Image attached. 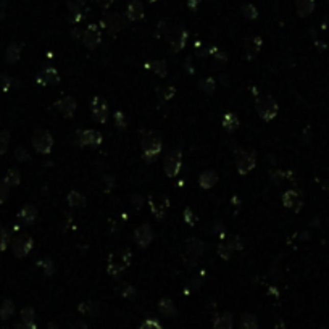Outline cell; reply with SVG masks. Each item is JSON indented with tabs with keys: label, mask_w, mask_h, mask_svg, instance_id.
<instances>
[{
	"label": "cell",
	"mask_w": 329,
	"mask_h": 329,
	"mask_svg": "<svg viewBox=\"0 0 329 329\" xmlns=\"http://www.w3.org/2000/svg\"><path fill=\"white\" fill-rule=\"evenodd\" d=\"M295 8L299 16L305 18L308 16L315 8V0H295Z\"/></svg>",
	"instance_id": "cb8c5ba5"
},
{
	"label": "cell",
	"mask_w": 329,
	"mask_h": 329,
	"mask_svg": "<svg viewBox=\"0 0 329 329\" xmlns=\"http://www.w3.org/2000/svg\"><path fill=\"white\" fill-rule=\"evenodd\" d=\"M132 260V253L129 249H121L116 250L115 253H111L108 256V265H107V273L110 276H116L123 273L126 268H129Z\"/></svg>",
	"instance_id": "6da1fadb"
},
{
	"label": "cell",
	"mask_w": 329,
	"mask_h": 329,
	"mask_svg": "<svg viewBox=\"0 0 329 329\" xmlns=\"http://www.w3.org/2000/svg\"><path fill=\"white\" fill-rule=\"evenodd\" d=\"M132 207H134L136 210L142 208V197L140 195H134V197H132Z\"/></svg>",
	"instance_id": "816d5d0a"
},
{
	"label": "cell",
	"mask_w": 329,
	"mask_h": 329,
	"mask_svg": "<svg viewBox=\"0 0 329 329\" xmlns=\"http://www.w3.org/2000/svg\"><path fill=\"white\" fill-rule=\"evenodd\" d=\"M82 42L87 49H97L102 42V33L97 25H89L87 29L82 33Z\"/></svg>",
	"instance_id": "30bf717a"
},
{
	"label": "cell",
	"mask_w": 329,
	"mask_h": 329,
	"mask_svg": "<svg viewBox=\"0 0 329 329\" xmlns=\"http://www.w3.org/2000/svg\"><path fill=\"white\" fill-rule=\"evenodd\" d=\"M19 54H21V49H19V45H16V44L10 45L8 50H7V60H8V63H16V61L19 60Z\"/></svg>",
	"instance_id": "1f68e13d"
},
{
	"label": "cell",
	"mask_w": 329,
	"mask_h": 329,
	"mask_svg": "<svg viewBox=\"0 0 329 329\" xmlns=\"http://www.w3.org/2000/svg\"><path fill=\"white\" fill-rule=\"evenodd\" d=\"M149 205H150V212L153 213V217L157 220L165 218L168 208H170V199L165 197V195H152L149 199Z\"/></svg>",
	"instance_id": "ba28073f"
},
{
	"label": "cell",
	"mask_w": 329,
	"mask_h": 329,
	"mask_svg": "<svg viewBox=\"0 0 329 329\" xmlns=\"http://www.w3.org/2000/svg\"><path fill=\"white\" fill-rule=\"evenodd\" d=\"M208 54H212L215 58H217V61H220V63H226V60H228V55H226L224 52H221L220 49H210L208 50Z\"/></svg>",
	"instance_id": "7bdbcfd3"
},
{
	"label": "cell",
	"mask_w": 329,
	"mask_h": 329,
	"mask_svg": "<svg viewBox=\"0 0 329 329\" xmlns=\"http://www.w3.org/2000/svg\"><path fill=\"white\" fill-rule=\"evenodd\" d=\"M161 149H163L161 139L157 134H153V132H149V134H146V136L142 137V140H140L142 155H144V158L149 160V161L155 160L160 155Z\"/></svg>",
	"instance_id": "3957f363"
},
{
	"label": "cell",
	"mask_w": 329,
	"mask_h": 329,
	"mask_svg": "<svg viewBox=\"0 0 329 329\" xmlns=\"http://www.w3.org/2000/svg\"><path fill=\"white\" fill-rule=\"evenodd\" d=\"M21 321H26V323H33V321H34V310H33L31 307L23 308V312H21Z\"/></svg>",
	"instance_id": "60d3db41"
},
{
	"label": "cell",
	"mask_w": 329,
	"mask_h": 329,
	"mask_svg": "<svg viewBox=\"0 0 329 329\" xmlns=\"http://www.w3.org/2000/svg\"><path fill=\"white\" fill-rule=\"evenodd\" d=\"M33 147L39 153H49L54 147V137L45 129H37L33 134Z\"/></svg>",
	"instance_id": "8992f818"
},
{
	"label": "cell",
	"mask_w": 329,
	"mask_h": 329,
	"mask_svg": "<svg viewBox=\"0 0 329 329\" xmlns=\"http://www.w3.org/2000/svg\"><path fill=\"white\" fill-rule=\"evenodd\" d=\"M78 310L81 312V313H84V315H89V316H96L99 312H100V305L99 303H96V302H82V303H79V307H78Z\"/></svg>",
	"instance_id": "83f0119b"
},
{
	"label": "cell",
	"mask_w": 329,
	"mask_h": 329,
	"mask_svg": "<svg viewBox=\"0 0 329 329\" xmlns=\"http://www.w3.org/2000/svg\"><path fill=\"white\" fill-rule=\"evenodd\" d=\"M115 123H116V126L120 129H125L128 126V121H126L125 115H123V111H116L115 113Z\"/></svg>",
	"instance_id": "ee69618b"
},
{
	"label": "cell",
	"mask_w": 329,
	"mask_h": 329,
	"mask_svg": "<svg viewBox=\"0 0 329 329\" xmlns=\"http://www.w3.org/2000/svg\"><path fill=\"white\" fill-rule=\"evenodd\" d=\"M147 2H150V4H153V2H157V0H147Z\"/></svg>",
	"instance_id": "91938a15"
},
{
	"label": "cell",
	"mask_w": 329,
	"mask_h": 329,
	"mask_svg": "<svg viewBox=\"0 0 329 329\" xmlns=\"http://www.w3.org/2000/svg\"><path fill=\"white\" fill-rule=\"evenodd\" d=\"M221 126L224 128V131H228V132H234L236 129H239L241 126V120L239 116L236 115V113H226V115L223 116L221 120Z\"/></svg>",
	"instance_id": "7402d4cb"
},
{
	"label": "cell",
	"mask_w": 329,
	"mask_h": 329,
	"mask_svg": "<svg viewBox=\"0 0 329 329\" xmlns=\"http://www.w3.org/2000/svg\"><path fill=\"white\" fill-rule=\"evenodd\" d=\"M96 4L100 7V8H110L111 7V4H113V0H96Z\"/></svg>",
	"instance_id": "11a10c76"
},
{
	"label": "cell",
	"mask_w": 329,
	"mask_h": 329,
	"mask_svg": "<svg viewBox=\"0 0 329 329\" xmlns=\"http://www.w3.org/2000/svg\"><path fill=\"white\" fill-rule=\"evenodd\" d=\"M13 310H15L13 303L10 302V300H5L4 305H2V308H0V316H2L4 320H7V318H10V316L13 315Z\"/></svg>",
	"instance_id": "8d00e7d4"
},
{
	"label": "cell",
	"mask_w": 329,
	"mask_h": 329,
	"mask_svg": "<svg viewBox=\"0 0 329 329\" xmlns=\"http://www.w3.org/2000/svg\"><path fill=\"white\" fill-rule=\"evenodd\" d=\"M8 144H10V136H8V132L2 131V132H0V153H5V152H7Z\"/></svg>",
	"instance_id": "b9f144b4"
},
{
	"label": "cell",
	"mask_w": 329,
	"mask_h": 329,
	"mask_svg": "<svg viewBox=\"0 0 329 329\" xmlns=\"http://www.w3.org/2000/svg\"><path fill=\"white\" fill-rule=\"evenodd\" d=\"M66 202L69 207H75V208H81L86 205V197L84 194H81L79 191H71L68 195H66Z\"/></svg>",
	"instance_id": "d4e9b609"
},
{
	"label": "cell",
	"mask_w": 329,
	"mask_h": 329,
	"mask_svg": "<svg viewBox=\"0 0 329 329\" xmlns=\"http://www.w3.org/2000/svg\"><path fill=\"white\" fill-rule=\"evenodd\" d=\"M68 8H69V21L78 23L79 19H81V10H79V5H76V4H73V2H69V4H68Z\"/></svg>",
	"instance_id": "836d02e7"
},
{
	"label": "cell",
	"mask_w": 329,
	"mask_h": 329,
	"mask_svg": "<svg viewBox=\"0 0 329 329\" xmlns=\"http://www.w3.org/2000/svg\"><path fill=\"white\" fill-rule=\"evenodd\" d=\"M125 18H123L120 13H107L102 19V25L108 31L110 34H118L120 31L125 28Z\"/></svg>",
	"instance_id": "7c38bea8"
},
{
	"label": "cell",
	"mask_w": 329,
	"mask_h": 329,
	"mask_svg": "<svg viewBox=\"0 0 329 329\" xmlns=\"http://www.w3.org/2000/svg\"><path fill=\"white\" fill-rule=\"evenodd\" d=\"M158 310L163 316H174L176 315V308H174V303L170 299H161L158 303Z\"/></svg>",
	"instance_id": "f1b7e54d"
},
{
	"label": "cell",
	"mask_w": 329,
	"mask_h": 329,
	"mask_svg": "<svg viewBox=\"0 0 329 329\" xmlns=\"http://www.w3.org/2000/svg\"><path fill=\"white\" fill-rule=\"evenodd\" d=\"M120 294L123 297H126V299H134V297H136V289L132 286H129V284H123L121 289H120Z\"/></svg>",
	"instance_id": "f35d334b"
},
{
	"label": "cell",
	"mask_w": 329,
	"mask_h": 329,
	"mask_svg": "<svg viewBox=\"0 0 329 329\" xmlns=\"http://www.w3.org/2000/svg\"><path fill=\"white\" fill-rule=\"evenodd\" d=\"M90 111H92V118L94 121L104 125L108 120V107H107V102L102 99V97H94L90 100Z\"/></svg>",
	"instance_id": "9c48e42d"
},
{
	"label": "cell",
	"mask_w": 329,
	"mask_h": 329,
	"mask_svg": "<svg viewBox=\"0 0 329 329\" xmlns=\"http://www.w3.org/2000/svg\"><path fill=\"white\" fill-rule=\"evenodd\" d=\"M242 15L247 18V19H256L258 18V12H256V8L252 5V4H245L242 5Z\"/></svg>",
	"instance_id": "d6a6232c"
},
{
	"label": "cell",
	"mask_w": 329,
	"mask_h": 329,
	"mask_svg": "<svg viewBox=\"0 0 329 329\" xmlns=\"http://www.w3.org/2000/svg\"><path fill=\"white\" fill-rule=\"evenodd\" d=\"M231 253H232V250L229 249V245L226 244V242H221L218 245V255L221 256L223 260H229L231 258Z\"/></svg>",
	"instance_id": "74e56055"
},
{
	"label": "cell",
	"mask_w": 329,
	"mask_h": 329,
	"mask_svg": "<svg viewBox=\"0 0 329 329\" xmlns=\"http://www.w3.org/2000/svg\"><path fill=\"white\" fill-rule=\"evenodd\" d=\"M31 249H33V239H31L29 236H19V238H16L13 242V253L18 256V258L26 256Z\"/></svg>",
	"instance_id": "9a60e30c"
},
{
	"label": "cell",
	"mask_w": 329,
	"mask_h": 329,
	"mask_svg": "<svg viewBox=\"0 0 329 329\" xmlns=\"http://www.w3.org/2000/svg\"><path fill=\"white\" fill-rule=\"evenodd\" d=\"M8 197V189L5 184H0V202H4Z\"/></svg>",
	"instance_id": "db71d44e"
},
{
	"label": "cell",
	"mask_w": 329,
	"mask_h": 329,
	"mask_svg": "<svg viewBox=\"0 0 329 329\" xmlns=\"http://www.w3.org/2000/svg\"><path fill=\"white\" fill-rule=\"evenodd\" d=\"M255 110L263 121H271L277 116L279 107H277V102L271 96L263 94L255 99Z\"/></svg>",
	"instance_id": "7a4b0ae2"
},
{
	"label": "cell",
	"mask_w": 329,
	"mask_h": 329,
	"mask_svg": "<svg viewBox=\"0 0 329 329\" xmlns=\"http://www.w3.org/2000/svg\"><path fill=\"white\" fill-rule=\"evenodd\" d=\"M16 158L19 160V161H26V160H29V155H28V152L25 150V149H18L16 150Z\"/></svg>",
	"instance_id": "f907efd6"
},
{
	"label": "cell",
	"mask_w": 329,
	"mask_h": 329,
	"mask_svg": "<svg viewBox=\"0 0 329 329\" xmlns=\"http://www.w3.org/2000/svg\"><path fill=\"white\" fill-rule=\"evenodd\" d=\"M71 329H89V327L84 321H76L73 326H71Z\"/></svg>",
	"instance_id": "9f6ffc18"
},
{
	"label": "cell",
	"mask_w": 329,
	"mask_h": 329,
	"mask_svg": "<svg viewBox=\"0 0 329 329\" xmlns=\"http://www.w3.org/2000/svg\"><path fill=\"white\" fill-rule=\"evenodd\" d=\"M57 108L60 110V113L63 115L65 118H71V116H75V113H76V100L73 97H63V99H60L57 100Z\"/></svg>",
	"instance_id": "2e32d148"
},
{
	"label": "cell",
	"mask_w": 329,
	"mask_h": 329,
	"mask_svg": "<svg viewBox=\"0 0 329 329\" xmlns=\"http://www.w3.org/2000/svg\"><path fill=\"white\" fill-rule=\"evenodd\" d=\"M182 167V152L171 150L163 161V171L168 178H176Z\"/></svg>",
	"instance_id": "5b68a950"
},
{
	"label": "cell",
	"mask_w": 329,
	"mask_h": 329,
	"mask_svg": "<svg viewBox=\"0 0 329 329\" xmlns=\"http://www.w3.org/2000/svg\"><path fill=\"white\" fill-rule=\"evenodd\" d=\"M184 221H186L187 224H194L195 223V217H194V213H192V210L189 207L184 210Z\"/></svg>",
	"instance_id": "7dc6e473"
},
{
	"label": "cell",
	"mask_w": 329,
	"mask_h": 329,
	"mask_svg": "<svg viewBox=\"0 0 329 329\" xmlns=\"http://www.w3.org/2000/svg\"><path fill=\"white\" fill-rule=\"evenodd\" d=\"M167 39H168V44H170L173 52H179V50H182L187 42V31L182 26H176L170 31Z\"/></svg>",
	"instance_id": "52a82bcc"
},
{
	"label": "cell",
	"mask_w": 329,
	"mask_h": 329,
	"mask_svg": "<svg viewBox=\"0 0 329 329\" xmlns=\"http://www.w3.org/2000/svg\"><path fill=\"white\" fill-rule=\"evenodd\" d=\"M18 182H19V171H18L16 168L10 170V171L7 173L5 184H8V186H16Z\"/></svg>",
	"instance_id": "e575fe53"
},
{
	"label": "cell",
	"mask_w": 329,
	"mask_h": 329,
	"mask_svg": "<svg viewBox=\"0 0 329 329\" xmlns=\"http://www.w3.org/2000/svg\"><path fill=\"white\" fill-rule=\"evenodd\" d=\"M39 266H42L45 274H54V263H52V260L49 258V256H44V258L39 262Z\"/></svg>",
	"instance_id": "ab89813d"
},
{
	"label": "cell",
	"mask_w": 329,
	"mask_h": 329,
	"mask_svg": "<svg viewBox=\"0 0 329 329\" xmlns=\"http://www.w3.org/2000/svg\"><path fill=\"white\" fill-rule=\"evenodd\" d=\"M102 139H104V137H102V134L96 129H84V131L78 132V142H79V146H82V147H86V146H92V147L100 146Z\"/></svg>",
	"instance_id": "4fadbf2b"
},
{
	"label": "cell",
	"mask_w": 329,
	"mask_h": 329,
	"mask_svg": "<svg viewBox=\"0 0 329 329\" xmlns=\"http://www.w3.org/2000/svg\"><path fill=\"white\" fill-rule=\"evenodd\" d=\"M203 250H205V245L202 241L195 239V238H191L186 241V252H187V255L194 256V258H199V256L203 253Z\"/></svg>",
	"instance_id": "44dd1931"
},
{
	"label": "cell",
	"mask_w": 329,
	"mask_h": 329,
	"mask_svg": "<svg viewBox=\"0 0 329 329\" xmlns=\"http://www.w3.org/2000/svg\"><path fill=\"white\" fill-rule=\"evenodd\" d=\"M8 244V234L5 231H0V250H5Z\"/></svg>",
	"instance_id": "681fc988"
},
{
	"label": "cell",
	"mask_w": 329,
	"mask_h": 329,
	"mask_svg": "<svg viewBox=\"0 0 329 329\" xmlns=\"http://www.w3.org/2000/svg\"><path fill=\"white\" fill-rule=\"evenodd\" d=\"M126 18L129 21H139L144 18V5L139 0H131L126 8Z\"/></svg>",
	"instance_id": "ac0fdd59"
},
{
	"label": "cell",
	"mask_w": 329,
	"mask_h": 329,
	"mask_svg": "<svg viewBox=\"0 0 329 329\" xmlns=\"http://www.w3.org/2000/svg\"><path fill=\"white\" fill-rule=\"evenodd\" d=\"M224 242L229 245V249H231L232 252H234V250H242V247H244L242 239L239 238V236H236V234L226 236V238H224Z\"/></svg>",
	"instance_id": "4dcf8cb0"
},
{
	"label": "cell",
	"mask_w": 329,
	"mask_h": 329,
	"mask_svg": "<svg viewBox=\"0 0 329 329\" xmlns=\"http://www.w3.org/2000/svg\"><path fill=\"white\" fill-rule=\"evenodd\" d=\"M215 234L217 236H220L221 239H224L226 238V231H224V226L218 221V223H215Z\"/></svg>",
	"instance_id": "c3c4849f"
},
{
	"label": "cell",
	"mask_w": 329,
	"mask_h": 329,
	"mask_svg": "<svg viewBox=\"0 0 329 329\" xmlns=\"http://www.w3.org/2000/svg\"><path fill=\"white\" fill-rule=\"evenodd\" d=\"M71 34H73V37H76V39H79V37H81V36H79V31H78V29H76V31H73V33H71Z\"/></svg>",
	"instance_id": "6f0895ef"
},
{
	"label": "cell",
	"mask_w": 329,
	"mask_h": 329,
	"mask_svg": "<svg viewBox=\"0 0 329 329\" xmlns=\"http://www.w3.org/2000/svg\"><path fill=\"white\" fill-rule=\"evenodd\" d=\"M19 220H21L23 223H28L31 224L33 221H36L37 218V208L33 207V205H25V207L21 208V212H19Z\"/></svg>",
	"instance_id": "484cf974"
},
{
	"label": "cell",
	"mask_w": 329,
	"mask_h": 329,
	"mask_svg": "<svg viewBox=\"0 0 329 329\" xmlns=\"http://www.w3.org/2000/svg\"><path fill=\"white\" fill-rule=\"evenodd\" d=\"M218 182V174L215 173L213 170H207V171H203L200 176H199V186L205 191H208L212 189L215 184Z\"/></svg>",
	"instance_id": "ffe728a7"
},
{
	"label": "cell",
	"mask_w": 329,
	"mask_h": 329,
	"mask_svg": "<svg viewBox=\"0 0 329 329\" xmlns=\"http://www.w3.org/2000/svg\"><path fill=\"white\" fill-rule=\"evenodd\" d=\"M139 329H163V327H161V324L157 320H146V321L140 324Z\"/></svg>",
	"instance_id": "f6af8a7d"
},
{
	"label": "cell",
	"mask_w": 329,
	"mask_h": 329,
	"mask_svg": "<svg viewBox=\"0 0 329 329\" xmlns=\"http://www.w3.org/2000/svg\"><path fill=\"white\" fill-rule=\"evenodd\" d=\"M152 239H153V232H152V228L147 223L140 224L139 228L134 231V242L137 244L139 249H146V247H149Z\"/></svg>",
	"instance_id": "5bb4252c"
},
{
	"label": "cell",
	"mask_w": 329,
	"mask_h": 329,
	"mask_svg": "<svg viewBox=\"0 0 329 329\" xmlns=\"http://www.w3.org/2000/svg\"><path fill=\"white\" fill-rule=\"evenodd\" d=\"M263 40L260 36H250L245 39V55L249 60H252L255 55H258L260 49H262Z\"/></svg>",
	"instance_id": "e0dca14e"
},
{
	"label": "cell",
	"mask_w": 329,
	"mask_h": 329,
	"mask_svg": "<svg viewBox=\"0 0 329 329\" xmlns=\"http://www.w3.org/2000/svg\"><path fill=\"white\" fill-rule=\"evenodd\" d=\"M37 82H39V84H42V86H47V84H58V82H60L58 71H57L55 68H47V69H44L42 73L39 75Z\"/></svg>",
	"instance_id": "d6986e66"
},
{
	"label": "cell",
	"mask_w": 329,
	"mask_h": 329,
	"mask_svg": "<svg viewBox=\"0 0 329 329\" xmlns=\"http://www.w3.org/2000/svg\"><path fill=\"white\" fill-rule=\"evenodd\" d=\"M283 205L286 208L289 210H294V212H300L302 210V194L300 191L297 189H289L283 194Z\"/></svg>",
	"instance_id": "8fae6325"
},
{
	"label": "cell",
	"mask_w": 329,
	"mask_h": 329,
	"mask_svg": "<svg viewBox=\"0 0 329 329\" xmlns=\"http://www.w3.org/2000/svg\"><path fill=\"white\" fill-rule=\"evenodd\" d=\"M176 94V89H174L173 86H168V87H165V89H160V96L165 99V100H171V97Z\"/></svg>",
	"instance_id": "bcb514c9"
},
{
	"label": "cell",
	"mask_w": 329,
	"mask_h": 329,
	"mask_svg": "<svg viewBox=\"0 0 329 329\" xmlns=\"http://www.w3.org/2000/svg\"><path fill=\"white\" fill-rule=\"evenodd\" d=\"M147 68L152 69L158 78L168 76V68H167V63H165L163 60H152L150 63H147Z\"/></svg>",
	"instance_id": "4316f807"
},
{
	"label": "cell",
	"mask_w": 329,
	"mask_h": 329,
	"mask_svg": "<svg viewBox=\"0 0 329 329\" xmlns=\"http://www.w3.org/2000/svg\"><path fill=\"white\" fill-rule=\"evenodd\" d=\"M76 2H78V4H81V5H82V4H86V2H87V0H76Z\"/></svg>",
	"instance_id": "680465c9"
},
{
	"label": "cell",
	"mask_w": 329,
	"mask_h": 329,
	"mask_svg": "<svg viewBox=\"0 0 329 329\" xmlns=\"http://www.w3.org/2000/svg\"><path fill=\"white\" fill-rule=\"evenodd\" d=\"M18 329H37V326L34 324V321L33 323H26V321H21L18 326H16Z\"/></svg>",
	"instance_id": "f5cc1de1"
},
{
	"label": "cell",
	"mask_w": 329,
	"mask_h": 329,
	"mask_svg": "<svg viewBox=\"0 0 329 329\" xmlns=\"http://www.w3.org/2000/svg\"><path fill=\"white\" fill-rule=\"evenodd\" d=\"M239 329H258V321L250 313H244L241 318V327Z\"/></svg>",
	"instance_id": "f546056e"
},
{
	"label": "cell",
	"mask_w": 329,
	"mask_h": 329,
	"mask_svg": "<svg viewBox=\"0 0 329 329\" xmlns=\"http://www.w3.org/2000/svg\"><path fill=\"white\" fill-rule=\"evenodd\" d=\"M234 161H236V170H238L239 174L242 176H247L256 165V155L255 152L247 150V149H241L236 152L234 155Z\"/></svg>",
	"instance_id": "277c9868"
},
{
	"label": "cell",
	"mask_w": 329,
	"mask_h": 329,
	"mask_svg": "<svg viewBox=\"0 0 329 329\" xmlns=\"http://www.w3.org/2000/svg\"><path fill=\"white\" fill-rule=\"evenodd\" d=\"M200 86H202V90H203V92H207V94H213L215 87H217V82H215L213 78H205V79L200 82Z\"/></svg>",
	"instance_id": "d590c367"
},
{
	"label": "cell",
	"mask_w": 329,
	"mask_h": 329,
	"mask_svg": "<svg viewBox=\"0 0 329 329\" xmlns=\"http://www.w3.org/2000/svg\"><path fill=\"white\" fill-rule=\"evenodd\" d=\"M232 324H234V320L229 312H223L218 316H215V321H213L215 329H232Z\"/></svg>",
	"instance_id": "603a6c76"
}]
</instances>
